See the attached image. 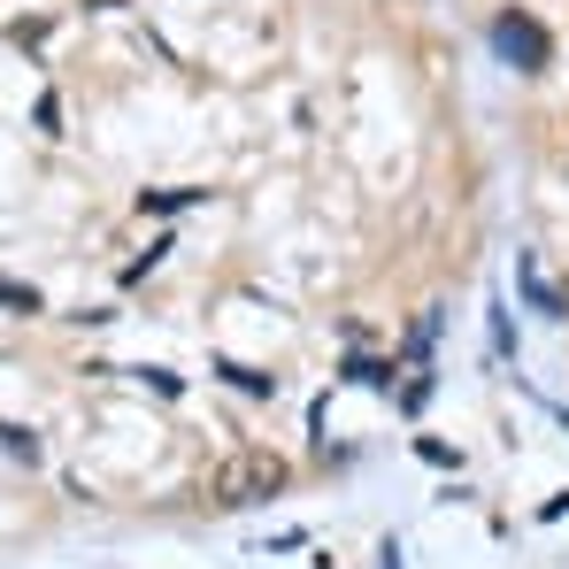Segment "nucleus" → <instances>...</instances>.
I'll return each instance as SVG.
<instances>
[{
  "label": "nucleus",
  "mask_w": 569,
  "mask_h": 569,
  "mask_svg": "<svg viewBox=\"0 0 569 569\" xmlns=\"http://www.w3.org/2000/svg\"><path fill=\"white\" fill-rule=\"evenodd\" d=\"M278 485H284V462H278V455H239L231 470H216V485H208V492H216V508H254V500H270Z\"/></svg>",
  "instance_id": "f03ea898"
},
{
  "label": "nucleus",
  "mask_w": 569,
  "mask_h": 569,
  "mask_svg": "<svg viewBox=\"0 0 569 569\" xmlns=\"http://www.w3.org/2000/svg\"><path fill=\"white\" fill-rule=\"evenodd\" d=\"M223 378L239 385V392H278V378H270V370H247V362H223Z\"/></svg>",
  "instance_id": "20e7f679"
},
{
  "label": "nucleus",
  "mask_w": 569,
  "mask_h": 569,
  "mask_svg": "<svg viewBox=\"0 0 569 569\" xmlns=\"http://www.w3.org/2000/svg\"><path fill=\"white\" fill-rule=\"evenodd\" d=\"M516 284H523V300H531L539 316H569V300H562L547 278H539V262H531V254H516Z\"/></svg>",
  "instance_id": "7ed1b4c3"
},
{
  "label": "nucleus",
  "mask_w": 569,
  "mask_h": 569,
  "mask_svg": "<svg viewBox=\"0 0 569 569\" xmlns=\"http://www.w3.org/2000/svg\"><path fill=\"white\" fill-rule=\"evenodd\" d=\"M0 308H23V316H31V308H39V292H31V284H8V278H0Z\"/></svg>",
  "instance_id": "423d86ee"
},
{
  "label": "nucleus",
  "mask_w": 569,
  "mask_h": 569,
  "mask_svg": "<svg viewBox=\"0 0 569 569\" xmlns=\"http://www.w3.org/2000/svg\"><path fill=\"white\" fill-rule=\"evenodd\" d=\"M0 447H8V455H23V462H39V439H31V431H16V423H0Z\"/></svg>",
  "instance_id": "39448f33"
},
{
  "label": "nucleus",
  "mask_w": 569,
  "mask_h": 569,
  "mask_svg": "<svg viewBox=\"0 0 569 569\" xmlns=\"http://www.w3.org/2000/svg\"><path fill=\"white\" fill-rule=\"evenodd\" d=\"M492 54L516 62L523 78H539V70L555 62V39H547V23H539L531 8H500V16H492Z\"/></svg>",
  "instance_id": "f257e3e1"
}]
</instances>
